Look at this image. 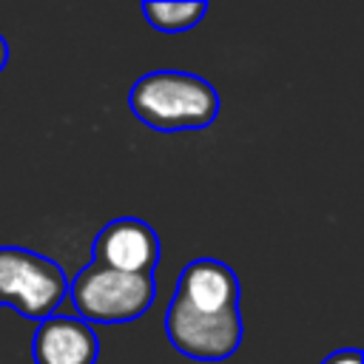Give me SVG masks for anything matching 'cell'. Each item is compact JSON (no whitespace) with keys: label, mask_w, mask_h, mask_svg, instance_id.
I'll list each match as a JSON object with an SVG mask.
<instances>
[{"label":"cell","mask_w":364,"mask_h":364,"mask_svg":"<svg viewBox=\"0 0 364 364\" xmlns=\"http://www.w3.org/2000/svg\"><path fill=\"white\" fill-rule=\"evenodd\" d=\"M165 333L173 350L193 361H222L239 350V279L228 262L193 259L182 267L165 310Z\"/></svg>","instance_id":"6da1fadb"},{"label":"cell","mask_w":364,"mask_h":364,"mask_svg":"<svg viewBox=\"0 0 364 364\" xmlns=\"http://www.w3.org/2000/svg\"><path fill=\"white\" fill-rule=\"evenodd\" d=\"M91 262L119 273L154 276V267L159 264V236L145 219L136 216L111 219L94 239Z\"/></svg>","instance_id":"5b68a950"},{"label":"cell","mask_w":364,"mask_h":364,"mask_svg":"<svg viewBox=\"0 0 364 364\" xmlns=\"http://www.w3.org/2000/svg\"><path fill=\"white\" fill-rule=\"evenodd\" d=\"M154 276L119 273L105 264L88 262L74 276L68 296L77 318L85 324H128L154 304Z\"/></svg>","instance_id":"3957f363"},{"label":"cell","mask_w":364,"mask_h":364,"mask_svg":"<svg viewBox=\"0 0 364 364\" xmlns=\"http://www.w3.org/2000/svg\"><path fill=\"white\" fill-rule=\"evenodd\" d=\"M100 338L77 316H48L31 336L34 364H97Z\"/></svg>","instance_id":"8992f818"},{"label":"cell","mask_w":364,"mask_h":364,"mask_svg":"<svg viewBox=\"0 0 364 364\" xmlns=\"http://www.w3.org/2000/svg\"><path fill=\"white\" fill-rule=\"evenodd\" d=\"M142 14L151 23V28L165 31V34H179V31L193 28L208 14V3H202V0H182V3L148 0V3H142Z\"/></svg>","instance_id":"52a82bcc"},{"label":"cell","mask_w":364,"mask_h":364,"mask_svg":"<svg viewBox=\"0 0 364 364\" xmlns=\"http://www.w3.org/2000/svg\"><path fill=\"white\" fill-rule=\"evenodd\" d=\"M128 108L154 131H199L216 119L219 94L199 74L151 71L131 85Z\"/></svg>","instance_id":"7a4b0ae2"},{"label":"cell","mask_w":364,"mask_h":364,"mask_svg":"<svg viewBox=\"0 0 364 364\" xmlns=\"http://www.w3.org/2000/svg\"><path fill=\"white\" fill-rule=\"evenodd\" d=\"M68 293L63 267L28 247H0V304H9L23 318L43 321L54 316Z\"/></svg>","instance_id":"277c9868"},{"label":"cell","mask_w":364,"mask_h":364,"mask_svg":"<svg viewBox=\"0 0 364 364\" xmlns=\"http://www.w3.org/2000/svg\"><path fill=\"white\" fill-rule=\"evenodd\" d=\"M321 364H361V350H336Z\"/></svg>","instance_id":"ba28073f"},{"label":"cell","mask_w":364,"mask_h":364,"mask_svg":"<svg viewBox=\"0 0 364 364\" xmlns=\"http://www.w3.org/2000/svg\"><path fill=\"white\" fill-rule=\"evenodd\" d=\"M6 63H9V43H6V37L0 34V71L6 68Z\"/></svg>","instance_id":"9c48e42d"}]
</instances>
